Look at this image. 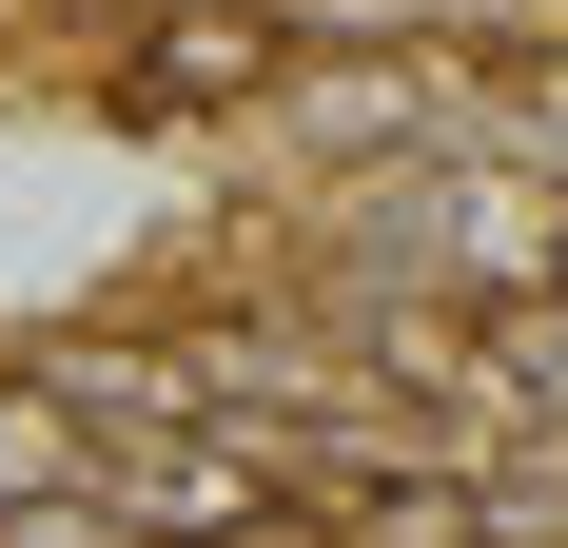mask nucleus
<instances>
[{"label": "nucleus", "instance_id": "obj_1", "mask_svg": "<svg viewBox=\"0 0 568 548\" xmlns=\"http://www.w3.org/2000/svg\"><path fill=\"white\" fill-rule=\"evenodd\" d=\"M59 490H99V432H79V412L0 353V509H59Z\"/></svg>", "mask_w": 568, "mask_h": 548}, {"label": "nucleus", "instance_id": "obj_2", "mask_svg": "<svg viewBox=\"0 0 568 548\" xmlns=\"http://www.w3.org/2000/svg\"><path fill=\"white\" fill-rule=\"evenodd\" d=\"M0 548H138V529H118V490H59V509H0Z\"/></svg>", "mask_w": 568, "mask_h": 548}]
</instances>
